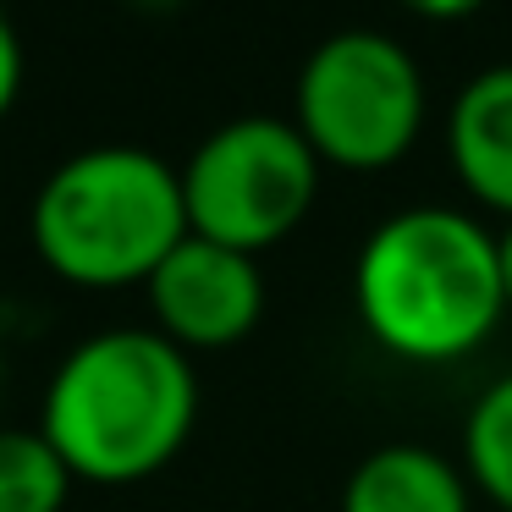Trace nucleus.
Here are the masks:
<instances>
[{
	"label": "nucleus",
	"instance_id": "9d476101",
	"mask_svg": "<svg viewBox=\"0 0 512 512\" xmlns=\"http://www.w3.org/2000/svg\"><path fill=\"white\" fill-rule=\"evenodd\" d=\"M72 468L45 430H0V512H61Z\"/></svg>",
	"mask_w": 512,
	"mask_h": 512
},
{
	"label": "nucleus",
	"instance_id": "6e6552de",
	"mask_svg": "<svg viewBox=\"0 0 512 512\" xmlns=\"http://www.w3.org/2000/svg\"><path fill=\"white\" fill-rule=\"evenodd\" d=\"M342 512H474V485L435 446L391 441L358 457L342 485Z\"/></svg>",
	"mask_w": 512,
	"mask_h": 512
},
{
	"label": "nucleus",
	"instance_id": "423d86ee",
	"mask_svg": "<svg viewBox=\"0 0 512 512\" xmlns=\"http://www.w3.org/2000/svg\"><path fill=\"white\" fill-rule=\"evenodd\" d=\"M155 331L188 353V347H232L265 314V281L259 259L226 248L215 237L188 232L149 276Z\"/></svg>",
	"mask_w": 512,
	"mask_h": 512
},
{
	"label": "nucleus",
	"instance_id": "9b49d317",
	"mask_svg": "<svg viewBox=\"0 0 512 512\" xmlns=\"http://www.w3.org/2000/svg\"><path fill=\"white\" fill-rule=\"evenodd\" d=\"M17 83H23V39H17L12 17L0 12V116L12 111Z\"/></svg>",
	"mask_w": 512,
	"mask_h": 512
},
{
	"label": "nucleus",
	"instance_id": "1a4fd4ad",
	"mask_svg": "<svg viewBox=\"0 0 512 512\" xmlns=\"http://www.w3.org/2000/svg\"><path fill=\"white\" fill-rule=\"evenodd\" d=\"M463 474L485 501L512 512V369L474 397L463 424Z\"/></svg>",
	"mask_w": 512,
	"mask_h": 512
},
{
	"label": "nucleus",
	"instance_id": "20e7f679",
	"mask_svg": "<svg viewBox=\"0 0 512 512\" xmlns=\"http://www.w3.org/2000/svg\"><path fill=\"white\" fill-rule=\"evenodd\" d=\"M424 105V72L402 39L380 28H342L303 61L292 122L320 166L386 171L419 144Z\"/></svg>",
	"mask_w": 512,
	"mask_h": 512
},
{
	"label": "nucleus",
	"instance_id": "ddd939ff",
	"mask_svg": "<svg viewBox=\"0 0 512 512\" xmlns=\"http://www.w3.org/2000/svg\"><path fill=\"white\" fill-rule=\"evenodd\" d=\"M496 265H501V292H507V309H512V221L507 232H496Z\"/></svg>",
	"mask_w": 512,
	"mask_h": 512
},
{
	"label": "nucleus",
	"instance_id": "39448f33",
	"mask_svg": "<svg viewBox=\"0 0 512 512\" xmlns=\"http://www.w3.org/2000/svg\"><path fill=\"white\" fill-rule=\"evenodd\" d=\"M320 193V155L287 116H232L182 166L188 232L226 248L281 243Z\"/></svg>",
	"mask_w": 512,
	"mask_h": 512
},
{
	"label": "nucleus",
	"instance_id": "f257e3e1",
	"mask_svg": "<svg viewBox=\"0 0 512 512\" xmlns=\"http://www.w3.org/2000/svg\"><path fill=\"white\" fill-rule=\"evenodd\" d=\"M353 303L391 358L457 364L479 353L507 314L496 232L452 204L386 215L358 248Z\"/></svg>",
	"mask_w": 512,
	"mask_h": 512
},
{
	"label": "nucleus",
	"instance_id": "7ed1b4c3",
	"mask_svg": "<svg viewBox=\"0 0 512 512\" xmlns=\"http://www.w3.org/2000/svg\"><path fill=\"white\" fill-rule=\"evenodd\" d=\"M188 237L182 171L144 144H89L34 193V243L67 281H149Z\"/></svg>",
	"mask_w": 512,
	"mask_h": 512
},
{
	"label": "nucleus",
	"instance_id": "f8f14e48",
	"mask_svg": "<svg viewBox=\"0 0 512 512\" xmlns=\"http://www.w3.org/2000/svg\"><path fill=\"white\" fill-rule=\"evenodd\" d=\"M402 12L424 17V23H463V17H474L485 0H397Z\"/></svg>",
	"mask_w": 512,
	"mask_h": 512
},
{
	"label": "nucleus",
	"instance_id": "0eeeda50",
	"mask_svg": "<svg viewBox=\"0 0 512 512\" xmlns=\"http://www.w3.org/2000/svg\"><path fill=\"white\" fill-rule=\"evenodd\" d=\"M446 155L479 204L512 221V61L474 72L446 111Z\"/></svg>",
	"mask_w": 512,
	"mask_h": 512
},
{
	"label": "nucleus",
	"instance_id": "f03ea898",
	"mask_svg": "<svg viewBox=\"0 0 512 512\" xmlns=\"http://www.w3.org/2000/svg\"><path fill=\"white\" fill-rule=\"evenodd\" d=\"M199 419V375L155 325L94 331L56 364L45 386V441L72 479L127 485L182 452Z\"/></svg>",
	"mask_w": 512,
	"mask_h": 512
}]
</instances>
